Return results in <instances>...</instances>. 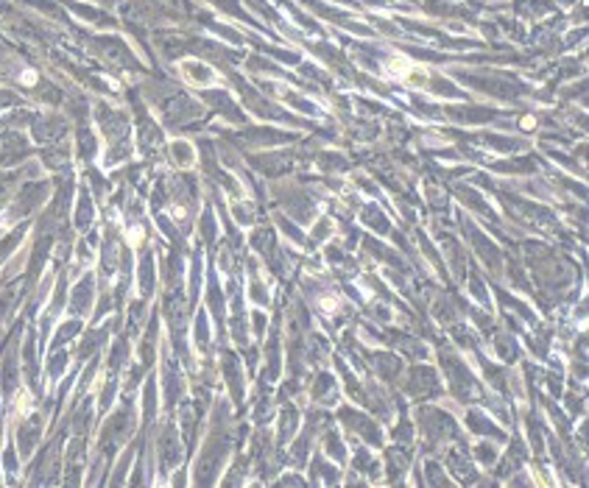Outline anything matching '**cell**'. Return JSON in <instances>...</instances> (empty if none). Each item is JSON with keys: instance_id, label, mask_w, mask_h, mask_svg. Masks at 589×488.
Listing matches in <instances>:
<instances>
[{"instance_id": "277c9868", "label": "cell", "mask_w": 589, "mask_h": 488, "mask_svg": "<svg viewBox=\"0 0 589 488\" xmlns=\"http://www.w3.org/2000/svg\"><path fill=\"white\" fill-rule=\"evenodd\" d=\"M405 391H408L414 399H419V402H425V399H430V396H438V393H441L438 374H436L430 366H414V369L408 371V377H405Z\"/></svg>"}, {"instance_id": "4fadbf2b", "label": "cell", "mask_w": 589, "mask_h": 488, "mask_svg": "<svg viewBox=\"0 0 589 488\" xmlns=\"http://www.w3.org/2000/svg\"><path fill=\"white\" fill-rule=\"evenodd\" d=\"M324 452H327V458H333V460H344L347 458V447H344L338 430H327L324 433Z\"/></svg>"}, {"instance_id": "2e32d148", "label": "cell", "mask_w": 589, "mask_h": 488, "mask_svg": "<svg viewBox=\"0 0 589 488\" xmlns=\"http://www.w3.org/2000/svg\"><path fill=\"white\" fill-rule=\"evenodd\" d=\"M330 232H333L330 221H327V218H321V221L313 226V235H310V240H305V243H307V246H316V243H321V240H324L327 235H330Z\"/></svg>"}, {"instance_id": "ac0fdd59", "label": "cell", "mask_w": 589, "mask_h": 488, "mask_svg": "<svg viewBox=\"0 0 589 488\" xmlns=\"http://www.w3.org/2000/svg\"><path fill=\"white\" fill-rule=\"evenodd\" d=\"M425 469H427V482H430V485H452V482L447 480V474L441 471L438 463H427Z\"/></svg>"}, {"instance_id": "ba28073f", "label": "cell", "mask_w": 589, "mask_h": 488, "mask_svg": "<svg viewBox=\"0 0 589 488\" xmlns=\"http://www.w3.org/2000/svg\"><path fill=\"white\" fill-rule=\"evenodd\" d=\"M467 427H470L472 433H478V436H492V438H497V441L505 438V433L497 430V427L492 424V418H486L483 410H478V407L467 410Z\"/></svg>"}, {"instance_id": "5bb4252c", "label": "cell", "mask_w": 589, "mask_h": 488, "mask_svg": "<svg viewBox=\"0 0 589 488\" xmlns=\"http://www.w3.org/2000/svg\"><path fill=\"white\" fill-rule=\"evenodd\" d=\"M475 458H478L483 466H492V463H497L500 449H497L492 441H478V444H475Z\"/></svg>"}, {"instance_id": "7402d4cb", "label": "cell", "mask_w": 589, "mask_h": 488, "mask_svg": "<svg viewBox=\"0 0 589 488\" xmlns=\"http://www.w3.org/2000/svg\"><path fill=\"white\" fill-rule=\"evenodd\" d=\"M280 482H282V485H302L305 480H299V477H293V474H285Z\"/></svg>"}, {"instance_id": "9a60e30c", "label": "cell", "mask_w": 589, "mask_h": 488, "mask_svg": "<svg viewBox=\"0 0 589 488\" xmlns=\"http://www.w3.org/2000/svg\"><path fill=\"white\" fill-rule=\"evenodd\" d=\"M494 346H497V355H500L503 360H514V355H516V346H514L511 335L500 332V335L494 338Z\"/></svg>"}, {"instance_id": "6da1fadb", "label": "cell", "mask_w": 589, "mask_h": 488, "mask_svg": "<svg viewBox=\"0 0 589 488\" xmlns=\"http://www.w3.org/2000/svg\"><path fill=\"white\" fill-rule=\"evenodd\" d=\"M416 418H419V430H422L427 447H444L447 441L458 438V424L438 407H419Z\"/></svg>"}, {"instance_id": "8fae6325", "label": "cell", "mask_w": 589, "mask_h": 488, "mask_svg": "<svg viewBox=\"0 0 589 488\" xmlns=\"http://www.w3.org/2000/svg\"><path fill=\"white\" fill-rule=\"evenodd\" d=\"M296 427H299V413H296V407L288 402V404L282 407V413H280V433H277V444L282 447L288 438H293V436H296Z\"/></svg>"}, {"instance_id": "44dd1931", "label": "cell", "mask_w": 589, "mask_h": 488, "mask_svg": "<svg viewBox=\"0 0 589 488\" xmlns=\"http://www.w3.org/2000/svg\"><path fill=\"white\" fill-rule=\"evenodd\" d=\"M251 321H254V335L257 338H266V326H269V315L263 310H254L251 313Z\"/></svg>"}, {"instance_id": "52a82bcc", "label": "cell", "mask_w": 589, "mask_h": 488, "mask_svg": "<svg viewBox=\"0 0 589 488\" xmlns=\"http://www.w3.org/2000/svg\"><path fill=\"white\" fill-rule=\"evenodd\" d=\"M310 399H313L316 404H333V402H336V377L327 374V371H321V374L316 377V382L310 385Z\"/></svg>"}, {"instance_id": "d6986e66", "label": "cell", "mask_w": 589, "mask_h": 488, "mask_svg": "<svg viewBox=\"0 0 589 488\" xmlns=\"http://www.w3.org/2000/svg\"><path fill=\"white\" fill-rule=\"evenodd\" d=\"M391 436H394L397 441H403V444H408V441L414 438V430H411V422H408V418H400L397 427L391 430Z\"/></svg>"}, {"instance_id": "7c38bea8", "label": "cell", "mask_w": 589, "mask_h": 488, "mask_svg": "<svg viewBox=\"0 0 589 488\" xmlns=\"http://www.w3.org/2000/svg\"><path fill=\"white\" fill-rule=\"evenodd\" d=\"M363 224L366 226H371L374 232H380V235H388L391 232V224H388V218L377 209V204H369V206H363Z\"/></svg>"}, {"instance_id": "ffe728a7", "label": "cell", "mask_w": 589, "mask_h": 488, "mask_svg": "<svg viewBox=\"0 0 589 488\" xmlns=\"http://www.w3.org/2000/svg\"><path fill=\"white\" fill-rule=\"evenodd\" d=\"M251 299L257 304H269V288H263V282L257 276H251Z\"/></svg>"}, {"instance_id": "7a4b0ae2", "label": "cell", "mask_w": 589, "mask_h": 488, "mask_svg": "<svg viewBox=\"0 0 589 488\" xmlns=\"http://www.w3.org/2000/svg\"><path fill=\"white\" fill-rule=\"evenodd\" d=\"M441 366L447 371V380H450V391L461 399V402H472L475 396H481V385L478 380L467 371V366L461 363V358L452 355V352H444L441 349Z\"/></svg>"}, {"instance_id": "8992f818", "label": "cell", "mask_w": 589, "mask_h": 488, "mask_svg": "<svg viewBox=\"0 0 589 488\" xmlns=\"http://www.w3.org/2000/svg\"><path fill=\"white\" fill-rule=\"evenodd\" d=\"M444 463H447V469L452 471V474H458L464 482H475L478 480V471H475V466L470 463V458H467V449H461V447H452V449H447V458H444Z\"/></svg>"}, {"instance_id": "30bf717a", "label": "cell", "mask_w": 589, "mask_h": 488, "mask_svg": "<svg viewBox=\"0 0 589 488\" xmlns=\"http://www.w3.org/2000/svg\"><path fill=\"white\" fill-rule=\"evenodd\" d=\"M310 480L313 482H338L341 474H338L336 463H330V460H324L321 455H316L310 460Z\"/></svg>"}, {"instance_id": "3957f363", "label": "cell", "mask_w": 589, "mask_h": 488, "mask_svg": "<svg viewBox=\"0 0 589 488\" xmlns=\"http://www.w3.org/2000/svg\"><path fill=\"white\" fill-rule=\"evenodd\" d=\"M338 418L344 422V427H347L349 433L360 436L366 444H371V447H380V444H383V430L377 427L374 418H369L366 413H360V410H355V407H341Z\"/></svg>"}, {"instance_id": "5b68a950", "label": "cell", "mask_w": 589, "mask_h": 488, "mask_svg": "<svg viewBox=\"0 0 589 488\" xmlns=\"http://www.w3.org/2000/svg\"><path fill=\"white\" fill-rule=\"evenodd\" d=\"M366 358L371 360V369L377 371L380 380L391 382V380H400L403 371V360L397 355H388V352H366Z\"/></svg>"}, {"instance_id": "9c48e42d", "label": "cell", "mask_w": 589, "mask_h": 488, "mask_svg": "<svg viewBox=\"0 0 589 488\" xmlns=\"http://www.w3.org/2000/svg\"><path fill=\"white\" fill-rule=\"evenodd\" d=\"M385 460H388L391 482H397V480H403V474L411 466V452L405 447H391V449H385Z\"/></svg>"}, {"instance_id": "e0dca14e", "label": "cell", "mask_w": 589, "mask_h": 488, "mask_svg": "<svg viewBox=\"0 0 589 488\" xmlns=\"http://www.w3.org/2000/svg\"><path fill=\"white\" fill-rule=\"evenodd\" d=\"M277 224H280V229L285 232V237H291L293 243H305V235H302V232H299V229H296L285 215H277Z\"/></svg>"}]
</instances>
